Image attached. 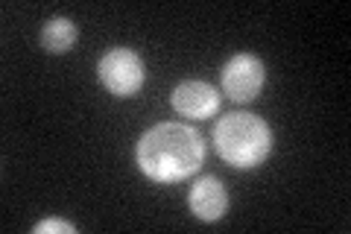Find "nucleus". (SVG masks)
<instances>
[{
  "instance_id": "nucleus-1",
  "label": "nucleus",
  "mask_w": 351,
  "mask_h": 234,
  "mask_svg": "<svg viewBox=\"0 0 351 234\" xmlns=\"http://www.w3.org/2000/svg\"><path fill=\"white\" fill-rule=\"evenodd\" d=\"M205 143L184 124H161L138 141V164L152 182H179L202 164Z\"/></svg>"
},
{
  "instance_id": "nucleus-2",
  "label": "nucleus",
  "mask_w": 351,
  "mask_h": 234,
  "mask_svg": "<svg viewBox=\"0 0 351 234\" xmlns=\"http://www.w3.org/2000/svg\"><path fill=\"white\" fill-rule=\"evenodd\" d=\"M217 152L232 167H258L272 150V132L255 115H226L214 126Z\"/></svg>"
},
{
  "instance_id": "nucleus-7",
  "label": "nucleus",
  "mask_w": 351,
  "mask_h": 234,
  "mask_svg": "<svg viewBox=\"0 0 351 234\" xmlns=\"http://www.w3.org/2000/svg\"><path fill=\"white\" fill-rule=\"evenodd\" d=\"M76 41V27L68 18H53L41 30V44L47 53H68Z\"/></svg>"
},
{
  "instance_id": "nucleus-3",
  "label": "nucleus",
  "mask_w": 351,
  "mask_h": 234,
  "mask_svg": "<svg viewBox=\"0 0 351 234\" xmlns=\"http://www.w3.org/2000/svg\"><path fill=\"white\" fill-rule=\"evenodd\" d=\"M100 82L114 97H132L144 85V62L129 47H114L100 59Z\"/></svg>"
},
{
  "instance_id": "nucleus-5",
  "label": "nucleus",
  "mask_w": 351,
  "mask_h": 234,
  "mask_svg": "<svg viewBox=\"0 0 351 234\" xmlns=\"http://www.w3.org/2000/svg\"><path fill=\"white\" fill-rule=\"evenodd\" d=\"M173 108L184 117H211L219 108V94L208 82L188 80L173 91Z\"/></svg>"
},
{
  "instance_id": "nucleus-8",
  "label": "nucleus",
  "mask_w": 351,
  "mask_h": 234,
  "mask_svg": "<svg viewBox=\"0 0 351 234\" xmlns=\"http://www.w3.org/2000/svg\"><path fill=\"white\" fill-rule=\"evenodd\" d=\"M47 231H62V234H73L76 229L71 226V222H64V220H44V222H38L36 226V234H47Z\"/></svg>"
},
{
  "instance_id": "nucleus-4",
  "label": "nucleus",
  "mask_w": 351,
  "mask_h": 234,
  "mask_svg": "<svg viewBox=\"0 0 351 234\" xmlns=\"http://www.w3.org/2000/svg\"><path fill=\"white\" fill-rule=\"evenodd\" d=\"M223 88L234 103H249L263 88V62L252 53H237L223 71Z\"/></svg>"
},
{
  "instance_id": "nucleus-6",
  "label": "nucleus",
  "mask_w": 351,
  "mask_h": 234,
  "mask_svg": "<svg viewBox=\"0 0 351 234\" xmlns=\"http://www.w3.org/2000/svg\"><path fill=\"white\" fill-rule=\"evenodd\" d=\"M191 208H193V214L205 222H214L223 217L228 211V194H226L223 182H217L214 176H205V179L196 182L191 191Z\"/></svg>"
}]
</instances>
